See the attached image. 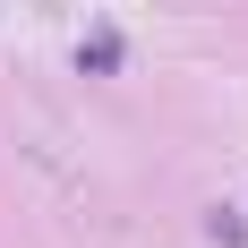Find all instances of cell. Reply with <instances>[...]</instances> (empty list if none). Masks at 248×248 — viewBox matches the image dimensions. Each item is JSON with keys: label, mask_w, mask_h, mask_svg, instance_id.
<instances>
[{"label": "cell", "mask_w": 248, "mask_h": 248, "mask_svg": "<svg viewBox=\"0 0 248 248\" xmlns=\"http://www.w3.org/2000/svg\"><path fill=\"white\" fill-rule=\"evenodd\" d=\"M77 69H120V43H111V34H94V43L77 51Z\"/></svg>", "instance_id": "6da1fadb"}]
</instances>
